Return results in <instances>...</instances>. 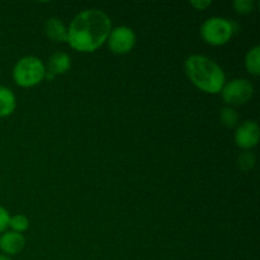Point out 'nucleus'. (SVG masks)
<instances>
[{
	"label": "nucleus",
	"instance_id": "obj_1",
	"mask_svg": "<svg viewBox=\"0 0 260 260\" xmlns=\"http://www.w3.org/2000/svg\"><path fill=\"white\" fill-rule=\"evenodd\" d=\"M112 20L101 9H85L73 18L68 27V43L79 52H94L107 42Z\"/></svg>",
	"mask_w": 260,
	"mask_h": 260
},
{
	"label": "nucleus",
	"instance_id": "obj_2",
	"mask_svg": "<svg viewBox=\"0 0 260 260\" xmlns=\"http://www.w3.org/2000/svg\"><path fill=\"white\" fill-rule=\"evenodd\" d=\"M184 70L190 83L207 94H218L226 83L222 68L205 55H190L184 61Z\"/></svg>",
	"mask_w": 260,
	"mask_h": 260
},
{
	"label": "nucleus",
	"instance_id": "obj_3",
	"mask_svg": "<svg viewBox=\"0 0 260 260\" xmlns=\"http://www.w3.org/2000/svg\"><path fill=\"white\" fill-rule=\"evenodd\" d=\"M13 80L22 88H33L42 83L46 76V65L40 57L24 56L13 68Z\"/></svg>",
	"mask_w": 260,
	"mask_h": 260
},
{
	"label": "nucleus",
	"instance_id": "obj_4",
	"mask_svg": "<svg viewBox=\"0 0 260 260\" xmlns=\"http://www.w3.org/2000/svg\"><path fill=\"white\" fill-rule=\"evenodd\" d=\"M240 30L238 23L222 17H211L201 25V37L211 46H223Z\"/></svg>",
	"mask_w": 260,
	"mask_h": 260
},
{
	"label": "nucleus",
	"instance_id": "obj_5",
	"mask_svg": "<svg viewBox=\"0 0 260 260\" xmlns=\"http://www.w3.org/2000/svg\"><path fill=\"white\" fill-rule=\"evenodd\" d=\"M254 95V85L244 78L233 79L230 81H226L221 90L222 101L231 106H243L248 103Z\"/></svg>",
	"mask_w": 260,
	"mask_h": 260
},
{
	"label": "nucleus",
	"instance_id": "obj_6",
	"mask_svg": "<svg viewBox=\"0 0 260 260\" xmlns=\"http://www.w3.org/2000/svg\"><path fill=\"white\" fill-rule=\"evenodd\" d=\"M108 48L116 55H126L131 52L136 45V33L131 27L118 25L111 29L107 38Z\"/></svg>",
	"mask_w": 260,
	"mask_h": 260
},
{
	"label": "nucleus",
	"instance_id": "obj_7",
	"mask_svg": "<svg viewBox=\"0 0 260 260\" xmlns=\"http://www.w3.org/2000/svg\"><path fill=\"white\" fill-rule=\"evenodd\" d=\"M260 128L258 122L245 121L239 124L235 131L236 146L243 150H250L255 147L259 142Z\"/></svg>",
	"mask_w": 260,
	"mask_h": 260
},
{
	"label": "nucleus",
	"instance_id": "obj_8",
	"mask_svg": "<svg viewBox=\"0 0 260 260\" xmlns=\"http://www.w3.org/2000/svg\"><path fill=\"white\" fill-rule=\"evenodd\" d=\"M25 238L23 234L14 231H5L0 235V250L5 255H17L24 249Z\"/></svg>",
	"mask_w": 260,
	"mask_h": 260
},
{
	"label": "nucleus",
	"instance_id": "obj_9",
	"mask_svg": "<svg viewBox=\"0 0 260 260\" xmlns=\"http://www.w3.org/2000/svg\"><path fill=\"white\" fill-rule=\"evenodd\" d=\"M71 68V58L65 52H55L48 58V66L46 69L45 79L52 80L55 76L63 75Z\"/></svg>",
	"mask_w": 260,
	"mask_h": 260
},
{
	"label": "nucleus",
	"instance_id": "obj_10",
	"mask_svg": "<svg viewBox=\"0 0 260 260\" xmlns=\"http://www.w3.org/2000/svg\"><path fill=\"white\" fill-rule=\"evenodd\" d=\"M45 32L52 42H68V27L60 18H48L45 24Z\"/></svg>",
	"mask_w": 260,
	"mask_h": 260
},
{
	"label": "nucleus",
	"instance_id": "obj_11",
	"mask_svg": "<svg viewBox=\"0 0 260 260\" xmlns=\"http://www.w3.org/2000/svg\"><path fill=\"white\" fill-rule=\"evenodd\" d=\"M17 108V96L4 85H0V118L9 117Z\"/></svg>",
	"mask_w": 260,
	"mask_h": 260
},
{
	"label": "nucleus",
	"instance_id": "obj_12",
	"mask_svg": "<svg viewBox=\"0 0 260 260\" xmlns=\"http://www.w3.org/2000/svg\"><path fill=\"white\" fill-rule=\"evenodd\" d=\"M245 68L250 75H260V46H254L245 55Z\"/></svg>",
	"mask_w": 260,
	"mask_h": 260
},
{
	"label": "nucleus",
	"instance_id": "obj_13",
	"mask_svg": "<svg viewBox=\"0 0 260 260\" xmlns=\"http://www.w3.org/2000/svg\"><path fill=\"white\" fill-rule=\"evenodd\" d=\"M220 119L222 122L223 126H226L228 128H233L236 127L239 123V114L233 107H223L220 112Z\"/></svg>",
	"mask_w": 260,
	"mask_h": 260
},
{
	"label": "nucleus",
	"instance_id": "obj_14",
	"mask_svg": "<svg viewBox=\"0 0 260 260\" xmlns=\"http://www.w3.org/2000/svg\"><path fill=\"white\" fill-rule=\"evenodd\" d=\"M9 228L12 229V231H14V233L23 234L24 231L28 230V228H29V220H28L27 216L20 215V213L10 216Z\"/></svg>",
	"mask_w": 260,
	"mask_h": 260
},
{
	"label": "nucleus",
	"instance_id": "obj_15",
	"mask_svg": "<svg viewBox=\"0 0 260 260\" xmlns=\"http://www.w3.org/2000/svg\"><path fill=\"white\" fill-rule=\"evenodd\" d=\"M233 8L239 14L248 15L255 9V2L254 0H235L233 3Z\"/></svg>",
	"mask_w": 260,
	"mask_h": 260
},
{
	"label": "nucleus",
	"instance_id": "obj_16",
	"mask_svg": "<svg viewBox=\"0 0 260 260\" xmlns=\"http://www.w3.org/2000/svg\"><path fill=\"white\" fill-rule=\"evenodd\" d=\"M238 161L239 167H240L244 172H249V170L253 169L254 165H255V156H254V154H251V152L249 151L241 152Z\"/></svg>",
	"mask_w": 260,
	"mask_h": 260
},
{
	"label": "nucleus",
	"instance_id": "obj_17",
	"mask_svg": "<svg viewBox=\"0 0 260 260\" xmlns=\"http://www.w3.org/2000/svg\"><path fill=\"white\" fill-rule=\"evenodd\" d=\"M9 220H10V213L7 208L0 206V235L7 231L9 228Z\"/></svg>",
	"mask_w": 260,
	"mask_h": 260
},
{
	"label": "nucleus",
	"instance_id": "obj_18",
	"mask_svg": "<svg viewBox=\"0 0 260 260\" xmlns=\"http://www.w3.org/2000/svg\"><path fill=\"white\" fill-rule=\"evenodd\" d=\"M211 4H212L211 0H193V2H190V5H192L193 8H196L197 10H205L206 8L210 7Z\"/></svg>",
	"mask_w": 260,
	"mask_h": 260
},
{
	"label": "nucleus",
	"instance_id": "obj_19",
	"mask_svg": "<svg viewBox=\"0 0 260 260\" xmlns=\"http://www.w3.org/2000/svg\"><path fill=\"white\" fill-rule=\"evenodd\" d=\"M0 260H13L10 256L5 255V254H0Z\"/></svg>",
	"mask_w": 260,
	"mask_h": 260
}]
</instances>
